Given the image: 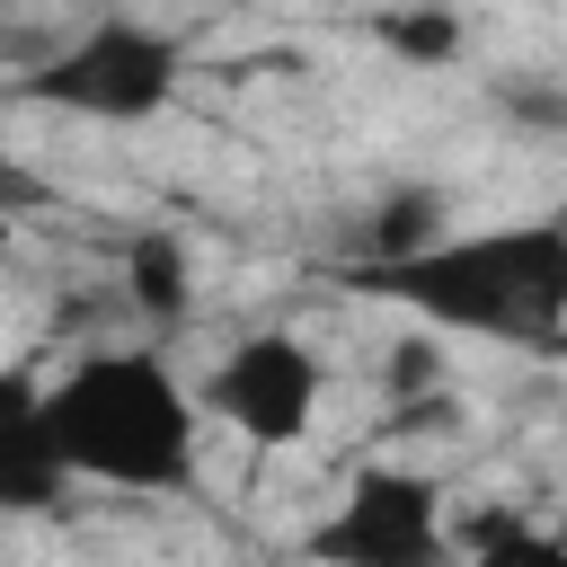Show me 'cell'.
Returning a JSON list of instances; mask_svg holds the SVG:
<instances>
[{"instance_id": "1", "label": "cell", "mask_w": 567, "mask_h": 567, "mask_svg": "<svg viewBox=\"0 0 567 567\" xmlns=\"http://www.w3.org/2000/svg\"><path fill=\"white\" fill-rule=\"evenodd\" d=\"M372 301H408L425 328H470L523 354H549L567 337V230L558 221H505L470 239H425L408 257L354 266L346 275Z\"/></svg>"}, {"instance_id": "2", "label": "cell", "mask_w": 567, "mask_h": 567, "mask_svg": "<svg viewBox=\"0 0 567 567\" xmlns=\"http://www.w3.org/2000/svg\"><path fill=\"white\" fill-rule=\"evenodd\" d=\"M35 416L62 478H97L133 496H168L195 478L204 425L159 354H80L62 381H35Z\"/></svg>"}, {"instance_id": "3", "label": "cell", "mask_w": 567, "mask_h": 567, "mask_svg": "<svg viewBox=\"0 0 567 567\" xmlns=\"http://www.w3.org/2000/svg\"><path fill=\"white\" fill-rule=\"evenodd\" d=\"M186 80V44L133 9H106L89 18L62 53H44L35 71L9 80V97L27 106H53V115H80V124H151Z\"/></svg>"}, {"instance_id": "4", "label": "cell", "mask_w": 567, "mask_h": 567, "mask_svg": "<svg viewBox=\"0 0 567 567\" xmlns=\"http://www.w3.org/2000/svg\"><path fill=\"white\" fill-rule=\"evenodd\" d=\"M310 558L346 567H425L443 558V487L425 470H363L346 505L310 532Z\"/></svg>"}, {"instance_id": "5", "label": "cell", "mask_w": 567, "mask_h": 567, "mask_svg": "<svg viewBox=\"0 0 567 567\" xmlns=\"http://www.w3.org/2000/svg\"><path fill=\"white\" fill-rule=\"evenodd\" d=\"M204 408L239 434V443H301L310 416H319V354L301 337H239L213 381H204Z\"/></svg>"}, {"instance_id": "6", "label": "cell", "mask_w": 567, "mask_h": 567, "mask_svg": "<svg viewBox=\"0 0 567 567\" xmlns=\"http://www.w3.org/2000/svg\"><path fill=\"white\" fill-rule=\"evenodd\" d=\"M62 461L44 443V416H35V381L27 372H0V514H44L62 505Z\"/></svg>"}, {"instance_id": "7", "label": "cell", "mask_w": 567, "mask_h": 567, "mask_svg": "<svg viewBox=\"0 0 567 567\" xmlns=\"http://www.w3.org/2000/svg\"><path fill=\"white\" fill-rule=\"evenodd\" d=\"M124 301H133L142 319H186L195 266H186V248H177L168 230H142V239L124 248Z\"/></svg>"}, {"instance_id": "8", "label": "cell", "mask_w": 567, "mask_h": 567, "mask_svg": "<svg viewBox=\"0 0 567 567\" xmlns=\"http://www.w3.org/2000/svg\"><path fill=\"white\" fill-rule=\"evenodd\" d=\"M443 213H452L443 186H399V195H381V213H372L363 239H354V266H381V257H408V248L443 239Z\"/></svg>"}, {"instance_id": "9", "label": "cell", "mask_w": 567, "mask_h": 567, "mask_svg": "<svg viewBox=\"0 0 567 567\" xmlns=\"http://www.w3.org/2000/svg\"><path fill=\"white\" fill-rule=\"evenodd\" d=\"M372 35H381L399 62H416V71H434V62H452V53H461V18H452L443 0H408V9H381V18H372Z\"/></svg>"}, {"instance_id": "10", "label": "cell", "mask_w": 567, "mask_h": 567, "mask_svg": "<svg viewBox=\"0 0 567 567\" xmlns=\"http://www.w3.org/2000/svg\"><path fill=\"white\" fill-rule=\"evenodd\" d=\"M381 381H390V399H416V390H434V381H443V354H434L425 337H399V346H390V372H381Z\"/></svg>"}]
</instances>
